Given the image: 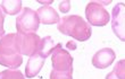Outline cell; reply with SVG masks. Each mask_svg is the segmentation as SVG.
<instances>
[{
  "instance_id": "obj_1",
  "label": "cell",
  "mask_w": 125,
  "mask_h": 79,
  "mask_svg": "<svg viewBox=\"0 0 125 79\" xmlns=\"http://www.w3.org/2000/svg\"><path fill=\"white\" fill-rule=\"evenodd\" d=\"M23 63L18 45V34L9 33L0 39V64L17 69Z\"/></svg>"
},
{
  "instance_id": "obj_2",
  "label": "cell",
  "mask_w": 125,
  "mask_h": 79,
  "mask_svg": "<svg viewBox=\"0 0 125 79\" xmlns=\"http://www.w3.org/2000/svg\"><path fill=\"white\" fill-rule=\"evenodd\" d=\"M60 33L72 36L73 39L80 42H84L91 37L92 30L91 26L83 19L81 16L72 15V16H64L57 25Z\"/></svg>"
},
{
  "instance_id": "obj_3",
  "label": "cell",
  "mask_w": 125,
  "mask_h": 79,
  "mask_svg": "<svg viewBox=\"0 0 125 79\" xmlns=\"http://www.w3.org/2000/svg\"><path fill=\"white\" fill-rule=\"evenodd\" d=\"M40 20L36 15V11L31 8H24L22 14L17 16L16 19V30L20 35L35 33L39 30Z\"/></svg>"
},
{
  "instance_id": "obj_4",
  "label": "cell",
  "mask_w": 125,
  "mask_h": 79,
  "mask_svg": "<svg viewBox=\"0 0 125 79\" xmlns=\"http://www.w3.org/2000/svg\"><path fill=\"white\" fill-rule=\"evenodd\" d=\"M85 16L88 23L93 26H106L110 19V15L100 2L91 1L86 5Z\"/></svg>"
},
{
  "instance_id": "obj_5",
  "label": "cell",
  "mask_w": 125,
  "mask_h": 79,
  "mask_svg": "<svg viewBox=\"0 0 125 79\" xmlns=\"http://www.w3.org/2000/svg\"><path fill=\"white\" fill-rule=\"evenodd\" d=\"M52 70L59 72H73V58L68 51L62 47V44L58 43L51 54Z\"/></svg>"
},
{
  "instance_id": "obj_6",
  "label": "cell",
  "mask_w": 125,
  "mask_h": 79,
  "mask_svg": "<svg viewBox=\"0 0 125 79\" xmlns=\"http://www.w3.org/2000/svg\"><path fill=\"white\" fill-rule=\"evenodd\" d=\"M112 28L116 36L125 42V3H117L113 8Z\"/></svg>"
},
{
  "instance_id": "obj_7",
  "label": "cell",
  "mask_w": 125,
  "mask_h": 79,
  "mask_svg": "<svg viewBox=\"0 0 125 79\" xmlns=\"http://www.w3.org/2000/svg\"><path fill=\"white\" fill-rule=\"evenodd\" d=\"M40 42H41V39L35 33L25 34V35L18 34V45H20L21 54L29 56L35 54L39 50Z\"/></svg>"
},
{
  "instance_id": "obj_8",
  "label": "cell",
  "mask_w": 125,
  "mask_h": 79,
  "mask_svg": "<svg viewBox=\"0 0 125 79\" xmlns=\"http://www.w3.org/2000/svg\"><path fill=\"white\" fill-rule=\"evenodd\" d=\"M116 54L112 49L105 47L99 50L92 58V64L98 69H106L115 61Z\"/></svg>"
},
{
  "instance_id": "obj_9",
  "label": "cell",
  "mask_w": 125,
  "mask_h": 79,
  "mask_svg": "<svg viewBox=\"0 0 125 79\" xmlns=\"http://www.w3.org/2000/svg\"><path fill=\"white\" fill-rule=\"evenodd\" d=\"M36 15L39 17L40 23L44 24V25H52V24H58L59 23V16L58 13L50 6H43L40 7L36 10Z\"/></svg>"
},
{
  "instance_id": "obj_10",
  "label": "cell",
  "mask_w": 125,
  "mask_h": 79,
  "mask_svg": "<svg viewBox=\"0 0 125 79\" xmlns=\"http://www.w3.org/2000/svg\"><path fill=\"white\" fill-rule=\"evenodd\" d=\"M44 60L46 59L42 58L41 55H39L38 53L30 56V59H29L26 64V69H25L26 78H33V77H35L40 72L41 68L44 64Z\"/></svg>"
},
{
  "instance_id": "obj_11",
  "label": "cell",
  "mask_w": 125,
  "mask_h": 79,
  "mask_svg": "<svg viewBox=\"0 0 125 79\" xmlns=\"http://www.w3.org/2000/svg\"><path fill=\"white\" fill-rule=\"evenodd\" d=\"M55 42L53 40L51 39L50 36H46L41 39V42H40V45H39V50H38V54L41 55L42 58H48L49 55H51L55 50Z\"/></svg>"
},
{
  "instance_id": "obj_12",
  "label": "cell",
  "mask_w": 125,
  "mask_h": 79,
  "mask_svg": "<svg viewBox=\"0 0 125 79\" xmlns=\"http://www.w3.org/2000/svg\"><path fill=\"white\" fill-rule=\"evenodd\" d=\"M0 7H1V9L5 14L14 16V15H17L22 9V1L21 0H18V1H10V0L7 1V0H5L1 2Z\"/></svg>"
},
{
  "instance_id": "obj_13",
  "label": "cell",
  "mask_w": 125,
  "mask_h": 79,
  "mask_svg": "<svg viewBox=\"0 0 125 79\" xmlns=\"http://www.w3.org/2000/svg\"><path fill=\"white\" fill-rule=\"evenodd\" d=\"M0 79H25L20 70H3L0 72Z\"/></svg>"
},
{
  "instance_id": "obj_14",
  "label": "cell",
  "mask_w": 125,
  "mask_h": 79,
  "mask_svg": "<svg viewBox=\"0 0 125 79\" xmlns=\"http://www.w3.org/2000/svg\"><path fill=\"white\" fill-rule=\"evenodd\" d=\"M113 72L115 73L117 79H125V60L117 61L116 66L114 67Z\"/></svg>"
},
{
  "instance_id": "obj_15",
  "label": "cell",
  "mask_w": 125,
  "mask_h": 79,
  "mask_svg": "<svg viewBox=\"0 0 125 79\" xmlns=\"http://www.w3.org/2000/svg\"><path fill=\"white\" fill-rule=\"evenodd\" d=\"M50 79H73V72H59L52 70L50 72Z\"/></svg>"
},
{
  "instance_id": "obj_16",
  "label": "cell",
  "mask_w": 125,
  "mask_h": 79,
  "mask_svg": "<svg viewBox=\"0 0 125 79\" xmlns=\"http://www.w3.org/2000/svg\"><path fill=\"white\" fill-rule=\"evenodd\" d=\"M71 9V2L69 1H62L59 3V10L62 13H68Z\"/></svg>"
},
{
  "instance_id": "obj_17",
  "label": "cell",
  "mask_w": 125,
  "mask_h": 79,
  "mask_svg": "<svg viewBox=\"0 0 125 79\" xmlns=\"http://www.w3.org/2000/svg\"><path fill=\"white\" fill-rule=\"evenodd\" d=\"M3 20H5V15L0 7V37L5 36V30H3Z\"/></svg>"
},
{
  "instance_id": "obj_18",
  "label": "cell",
  "mask_w": 125,
  "mask_h": 79,
  "mask_svg": "<svg viewBox=\"0 0 125 79\" xmlns=\"http://www.w3.org/2000/svg\"><path fill=\"white\" fill-rule=\"evenodd\" d=\"M106 79H117V77L115 76V73L113 72H110V73H108V75H107V76H106Z\"/></svg>"
},
{
  "instance_id": "obj_19",
  "label": "cell",
  "mask_w": 125,
  "mask_h": 79,
  "mask_svg": "<svg viewBox=\"0 0 125 79\" xmlns=\"http://www.w3.org/2000/svg\"><path fill=\"white\" fill-rule=\"evenodd\" d=\"M67 46H68V47H72V49H75V47H76L75 44H74V42H68Z\"/></svg>"
},
{
  "instance_id": "obj_20",
  "label": "cell",
  "mask_w": 125,
  "mask_h": 79,
  "mask_svg": "<svg viewBox=\"0 0 125 79\" xmlns=\"http://www.w3.org/2000/svg\"><path fill=\"white\" fill-rule=\"evenodd\" d=\"M52 1H40V3H42V5H44V6H47V5H49V3H51Z\"/></svg>"
}]
</instances>
